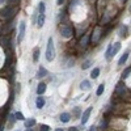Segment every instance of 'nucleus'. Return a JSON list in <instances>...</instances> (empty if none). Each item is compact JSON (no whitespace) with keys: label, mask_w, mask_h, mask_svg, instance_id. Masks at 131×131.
<instances>
[{"label":"nucleus","mask_w":131,"mask_h":131,"mask_svg":"<svg viewBox=\"0 0 131 131\" xmlns=\"http://www.w3.org/2000/svg\"><path fill=\"white\" fill-rule=\"evenodd\" d=\"M121 2H126V0H121Z\"/></svg>","instance_id":"obj_38"},{"label":"nucleus","mask_w":131,"mask_h":131,"mask_svg":"<svg viewBox=\"0 0 131 131\" xmlns=\"http://www.w3.org/2000/svg\"><path fill=\"white\" fill-rule=\"evenodd\" d=\"M8 119H9V125H8V127H12L13 125H15V122H16V115L15 114H9V117H8Z\"/></svg>","instance_id":"obj_17"},{"label":"nucleus","mask_w":131,"mask_h":131,"mask_svg":"<svg viewBox=\"0 0 131 131\" xmlns=\"http://www.w3.org/2000/svg\"><path fill=\"white\" fill-rule=\"evenodd\" d=\"M45 91H46V84L41 83V84L37 86V93H38V96H39V94H43V93H45Z\"/></svg>","instance_id":"obj_11"},{"label":"nucleus","mask_w":131,"mask_h":131,"mask_svg":"<svg viewBox=\"0 0 131 131\" xmlns=\"http://www.w3.org/2000/svg\"><path fill=\"white\" fill-rule=\"evenodd\" d=\"M4 2H5V0H0V4H3Z\"/></svg>","instance_id":"obj_36"},{"label":"nucleus","mask_w":131,"mask_h":131,"mask_svg":"<svg viewBox=\"0 0 131 131\" xmlns=\"http://www.w3.org/2000/svg\"><path fill=\"white\" fill-rule=\"evenodd\" d=\"M130 73H131V67L123 71V73H122V79H126V78H127V76H128Z\"/></svg>","instance_id":"obj_26"},{"label":"nucleus","mask_w":131,"mask_h":131,"mask_svg":"<svg viewBox=\"0 0 131 131\" xmlns=\"http://www.w3.org/2000/svg\"><path fill=\"white\" fill-rule=\"evenodd\" d=\"M13 15H15V9L9 8V7H7L2 10V17H4V18H10Z\"/></svg>","instance_id":"obj_6"},{"label":"nucleus","mask_w":131,"mask_h":131,"mask_svg":"<svg viewBox=\"0 0 131 131\" xmlns=\"http://www.w3.org/2000/svg\"><path fill=\"white\" fill-rule=\"evenodd\" d=\"M37 25H38V28H42L43 25H45V15H39V16H38Z\"/></svg>","instance_id":"obj_13"},{"label":"nucleus","mask_w":131,"mask_h":131,"mask_svg":"<svg viewBox=\"0 0 131 131\" xmlns=\"http://www.w3.org/2000/svg\"><path fill=\"white\" fill-rule=\"evenodd\" d=\"M54 58H55V49H54V41L52 38L50 37L49 41H47V49H46V59L49 62L54 60Z\"/></svg>","instance_id":"obj_1"},{"label":"nucleus","mask_w":131,"mask_h":131,"mask_svg":"<svg viewBox=\"0 0 131 131\" xmlns=\"http://www.w3.org/2000/svg\"><path fill=\"white\" fill-rule=\"evenodd\" d=\"M17 131H18V130H17Z\"/></svg>","instance_id":"obj_39"},{"label":"nucleus","mask_w":131,"mask_h":131,"mask_svg":"<svg viewBox=\"0 0 131 131\" xmlns=\"http://www.w3.org/2000/svg\"><path fill=\"white\" fill-rule=\"evenodd\" d=\"M106 127H107V119L104 118L101 121V123H100V130H106Z\"/></svg>","instance_id":"obj_23"},{"label":"nucleus","mask_w":131,"mask_h":131,"mask_svg":"<svg viewBox=\"0 0 131 131\" xmlns=\"http://www.w3.org/2000/svg\"><path fill=\"white\" fill-rule=\"evenodd\" d=\"M36 125V119H28V121H25V127L26 128H29V127H33V126H34Z\"/></svg>","instance_id":"obj_19"},{"label":"nucleus","mask_w":131,"mask_h":131,"mask_svg":"<svg viewBox=\"0 0 131 131\" xmlns=\"http://www.w3.org/2000/svg\"><path fill=\"white\" fill-rule=\"evenodd\" d=\"M60 34L63 38H71L73 36V30L71 26H67V25H62L60 26Z\"/></svg>","instance_id":"obj_2"},{"label":"nucleus","mask_w":131,"mask_h":131,"mask_svg":"<svg viewBox=\"0 0 131 131\" xmlns=\"http://www.w3.org/2000/svg\"><path fill=\"white\" fill-rule=\"evenodd\" d=\"M3 130H4V127H3V126H0V131H3Z\"/></svg>","instance_id":"obj_35"},{"label":"nucleus","mask_w":131,"mask_h":131,"mask_svg":"<svg viewBox=\"0 0 131 131\" xmlns=\"http://www.w3.org/2000/svg\"><path fill=\"white\" fill-rule=\"evenodd\" d=\"M38 58H39V49L36 47L34 50H33V62L37 63L38 62Z\"/></svg>","instance_id":"obj_14"},{"label":"nucleus","mask_w":131,"mask_h":131,"mask_svg":"<svg viewBox=\"0 0 131 131\" xmlns=\"http://www.w3.org/2000/svg\"><path fill=\"white\" fill-rule=\"evenodd\" d=\"M91 113H92V107H88V109H86V110L83 113V115H81V125H85L86 122H88Z\"/></svg>","instance_id":"obj_7"},{"label":"nucleus","mask_w":131,"mask_h":131,"mask_svg":"<svg viewBox=\"0 0 131 131\" xmlns=\"http://www.w3.org/2000/svg\"><path fill=\"white\" fill-rule=\"evenodd\" d=\"M126 92H127L126 85H125L123 83H118L117 86H115V94H117L118 97H123V96L126 94Z\"/></svg>","instance_id":"obj_4"},{"label":"nucleus","mask_w":131,"mask_h":131,"mask_svg":"<svg viewBox=\"0 0 131 131\" xmlns=\"http://www.w3.org/2000/svg\"><path fill=\"white\" fill-rule=\"evenodd\" d=\"M68 131H79V130L76 128V127H70V128H68Z\"/></svg>","instance_id":"obj_32"},{"label":"nucleus","mask_w":131,"mask_h":131,"mask_svg":"<svg viewBox=\"0 0 131 131\" xmlns=\"http://www.w3.org/2000/svg\"><path fill=\"white\" fill-rule=\"evenodd\" d=\"M15 115H16V118L18 119V121H24V119H25V118H24V115H23V113H20V112H17Z\"/></svg>","instance_id":"obj_28"},{"label":"nucleus","mask_w":131,"mask_h":131,"mask_svg":"<svg viewBox=\"0 0 131 131\" xmlns=\"http://www.w3.org/2000/svg\"><path fill=\"white\" fill-rule=\"evenodd\" d=\"M126 33H127V26H122L121 30H119V36H121V37H126Z\"/></svg>","instance_id":"obj_25"},{"label":"nucleus","mask_w":131,"mask_h":131,"mask_svg":"<svg viewBox=\"0 0 131 131\" xmlns=\"http://www.w3.org/2000/svg\"><path fill=\"white\" fill-rule=\"evenodd\" d=\"M127 58H128V52H125L123 55L121 57V59L118 60V66H123L125 63H126V60H127Z\"/></svg>","instance_id":"obj_16"},{"label":"nucleus","mask_w":131,"mask_h":131,"mask_svg":"<svg viewBox=\"0 0 131 131\" xmlns=\"http://www.w3.org/2000/svg\"><path fill=\"white\" fill-rule=\"evenodd\" d=\"M59 118H60V121H62V122H64V123H67V122L70 121V119H71V115H70L68 113H62Z\"/></svg>","instance_id":"obj_10"},{"label":"nucleus","mask_w":131,"mask_h":131,"mask_svg":"<svg viewBox=\"0 0 131 131\" xmlns=\"http://www.w3.org/2000/svg\"><path fill=\"white\" fill-rule=\"evenodd\" d=\"M45 76H47V70L45 67H39L38 72H37V78H45Z\"/></svg>","instance_id":"obj_8"},{"label":"nucleus","mask_w":131,"mask_h":131,"mask_svg":"<svg viewBox=\"0 0 131 131\" xmlns=\"http://www.w3.org/2000/svg\"><path fill=\"white\" fill-rule=\"evenodd\" d=\"M88 67H89V62H85V63L83 64V70H86Z\"/></svg>","instance_id":"obj_30"},{"label":"nucleus","mask_w":131,"mask_h":131,"mask_svg":"<svg viewBox=\"0 0 131 131\" xmlns=\"http://www.w3.org/2000/svg\"><path fill=\"white\" fill-rule=\"evenodd\" d=\"M88 131H96V127L94 126H92V127H89V130Z\"/></svg>","instance_id":"obj_33"},{"label":"nucleus","mask_w":131,"mask_h":131,"mask_svg":"<svg viewBox=\"0 0 131 131\" xmlns=\"http://www.w3.org/2000/svg\"><path fill=\"white\" fill-rule=\"evenodd\" d=\"M63 3H64V0H57V4L58 5H62Z\"/></svg>","instance_id":"obj_31"},{"label":"nucleus","mask_w":131,"mask_h":131,"mask_svg":"<svg viewBox=\"0 0 131 131\" xmlns=\"http://www.w3.org/2000/svg\"><path fill=\"white\" fill-rule=\"evenodd\" d=\"M55 131H63V130H62V128H57Z\"/></svg>","instance_id":"obj_37"},{"label":"nucleus","mask_w":131,"mask_h":131,"mask_svg":"<svg viewBox=\"0 0 131 131\" xmlns=\"http://www.w3.org/2000/svg\"><path fill=\"white\" fill-rule=\"evenodd\" d=\"M25 29H26V24H25V21H21L20 25H18V36H17V42L20 43L21 41L24 39L25 37Z\"/></svg>","instance_id":"obj_3"},{"label":"nucleus","mask_w":131,"mask_h":131,"mask_svg":"<svg viewBox=\"0 0 131 131\" xmlns=\"http://www.w3.org/2000/svg\"><path fill=\"white\" fill-rule=\"evenodd\" d=\"M119 49H121V43H119V42H115L114 45H113V47H112V57L115 55V54L119 51Z\"/></svg>","instance_id":"obj_9"},{"label":"nucleus","mask_w":131,"mask_h":131,"mask_svg":"<svg viewBox=\"0 0 131 131\" xmlns=\"http://www.w3.org/2000/svg\"><path fill=\"white\" fill-rule=\"evenodd\" d=\"M39 131H50V127L47 125H41L39 126Z\"/></svg>","instance_id":"obj_29"},{"label":"nucleus","mask_w":131,"mask_h":131,"mask_svg":"<svg viewBox=\"0 0 131 131\" xmlns=\"http://www.w3.org/2000/svg\"><path fill=\"white\" fill-rule=\"evenodd\" d=\"M101 33H102L101 28H100V26H97V28L94 29V31H93L92 37H91V42H93V43L98 42V39H100V37H101Z\"/></svg>","instance_id":"obj_5"},{"label":"nucleus","mask_w":131,"mask_h":131,"mask_svg":"<svg viewBox=\"0 0 131 131\" xmlns=\"http://www.w3.org/2000/svg\"><path fill=\"white\" fill-rule=\"evenodd\" d=\"M38 9H39V13H41V15H43V13H45V4H43V3H39Z\"/></svg>","instance_id":"obj_27"},{"label":"nucleus","mask_w":131,"mask_h":131,"mask_svg":"<svg viewBox=\"0 0 131 131\" xmlns=\"http://www.w3.org/2000/svg\"><path fill=\"white\" fill-rule=\"evenodd\" d=\"M80 88H81L83 91L89 89V88H91V83H89L88 80H84V81H81V84H80Z\"/></svg>","instance_id":"obj_15"},{"label":"nucleus","mask_w":131,"mask_h":131,"mask_svg":"<svg viewBox=\"0 0 131 131\" xmlns=\"http://www.w3.org/2000/svg\"><path fill=\"white\" fill-rule=\"evenodd\" d=\"M98 75H100V68H94V70L92 71V73H91L92 79H97V78H98Z\"/></svg>","instance_id":"obj_22"},{"label":"nucleus","mask_w":131,"mask_h":131,"mask_svg":"<svg viewBox=\"0 0 131 131\" xmlns=\"http://www.w3.org/2000/svg\"><path fill=\"white\" fill-rule=\"evenodd\" d=\"M112 47H113V45H110V46H109L107 47V50H106V59L107 60H110L113 57H112Z\"/></svg>","instance_id":"obj_21"},{"label":"nucleus","mask_w":131,"mask_h":131,"mask_svg":"<svg viewBox=\"0 0 131 131\" xmlns=\"http://www.w3.org/2000/svg\"><path fill=\"white\" fill-rule=\"evenodd\" d=\"M25 131H34V130H33V128H31V127H29V128H26V130H25Z\"/></svg>","instance_id":"obj_34"},{"label":"nucleus","mask_w":131,"mask_h":131,"mask_svg":"<svg viewBox=\"0 0 131 131\" xmlns=\"http://www.w3.org/2000/svg\"><path fill=\"white\" fill-rule=\"evenodd\" d=\"M88 41H89V36H88V34H85V36L81 38L80 45H81L83 47H86V45H88Z\"/></svg>","instance_id":"obj_18"},{"label":"nucleus","mask_w":131,"mask_h":131,"mask_svg":"<svg viewBox=\"0 0 131 131\" xmlns=\"http://www.w3.org/2000/svg\"><path fill=\"white\" fill-rule=\"evenodd\" d=\"M104 91H105V85H104V84L98 85V89H97V96H101V94L104 93Z\"/></svg>","instance_id":"obj_24"},{"label":"nucleus","mask_w":131,"mask_h":131,"mask_svg":"<svg viewBox=\"0 0 131 131\" xmlns=\"http://www.w3.org/2000/svg\"><path fill=\"white\" fill-rule=\"evenodd\" d=\"M36 105H37L38 109H42L43 106H45V98H43V97H38L37 101H36Z\"/></svg>","instance_id":"obj_12"},{"label":"nucleus","mask_w":131,"mask_h":131,"mask_svg":"<svg viewBox=\"0 0 131 131\" xmlns=\"http://www.w3.org/2000/svg\"><path fill=\"white\" fill-rule=\"evenodd\" d=\"M0 43H2V46L5 49V47H7V45L9 43V41H8V38H7V37H4V36H3L2 38H0Z\"/></svg>","instance_id":"obj_20"}]
</instances>
